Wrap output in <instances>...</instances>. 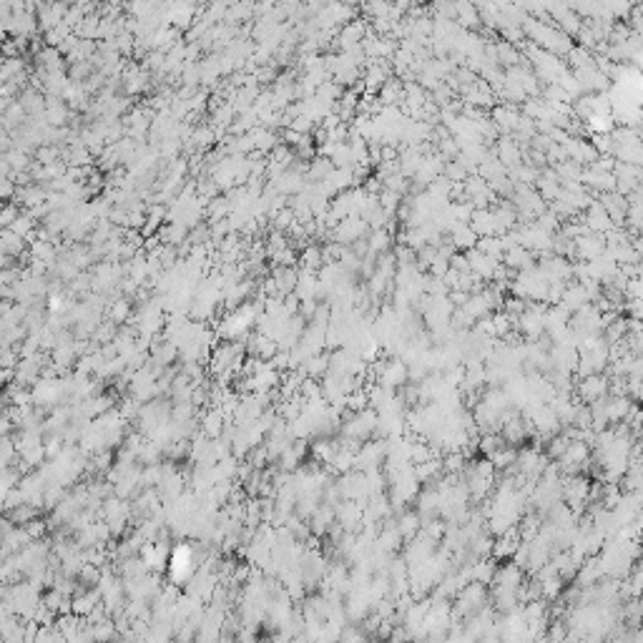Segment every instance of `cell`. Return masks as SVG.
Here are the masks:
<instances>
[{
    "instance_id": "cell-1",
    "label": "cell",
    "mask_w": 643,
    "mask_h": 643,
    "mask_svg": "<svg viewBox=\"0 0 643 643\" xmlns=\"http://www.w3.org/2000/svg\"><path fill=\"white\" fill-rule=\"evenodd\" d=\"M528 33H530V38L535 43H540L543 48L548 51V53H553V56H560V53H570L573 51V43H570L568 33L558 31V28L553 26H543L540 21H528Z\"/></svg>"
},
{
    "instance_id": "cell-2",
    "label": "cell",
    "mask_w": 643,
    "mask_h": 643,
    "mask_svg": "<svg viewBox=\"0 0 643 643\" xmlns=\"http://www.w3.org/2000/svg\"><path fill=\"white\" fill-rule=\"evenodd\" d=\"M169 575L176 585H187L192 580V575L197 573V555H194L189 543H181L171 550L169 555Z\"/></svg>"
},
{
    "instance_id": "cell-3",
    "label": "cell",
    "mask_w": 643,
    "mask_h": 643,
    "mask_svg": "<svg viewBox=\"0 0 643 643\" xmlns=\"http://www.w3.org/2000/svg\"><path fill=\"white\" fill-rule=\"evenodd\" d=\"M613 226H616V224H613V219L608 216V211L603 209V204H598V202L590 204L588 216H585V229H588V231H593V234H603V236H606Z\"/></svg>"
},
{
    "instance_id": "cell-4",
    "label": "cell",
    "mask_w": 643,
    "mask_h": 643,
    "mask_svg": "<svg viewBox=\"0 0 643 643\" xmlns=\"http://www.w3.org/2000/svg\"><path fill=\"white\" fill-rule=\"evenodd\" d=\"M606 390H608V380L606 377H601V375H588V377L580 382L578 392H580V397H583L585 402L595 404L598 399H603Z\"/></svg>"
},
{
    "instance_id": "cell-5",
    "label": "cell",
    "mask_w": 643,
    "mask_h": 643,
    "mask_svg": "<svg viewBox=\"0 0 643 643\" xmlns=\"http://www.w3.org/2000/svg\"><path fill=\"white\" fill-rule=\"evenodd\" d=\"M452 241H455V246H463V249H473L475 241H480V239H478V234H475L470 226L455 224V229H452Z\"/></svg>"
},
{
    "instance_id": "cell-6",
    "label": "cell",
    "mask_w": 643,
    "mask_h": 643,
    "mask_svg": "<svg viewBox=\"0 0 643 643\" xmlns=\"http://www.w3.org/2000/svg\"><path fill=\"white\" fill-rule=\"evenodd\" d=\"M498 56H500V61H503V63H518V58H521V56H518V51L516 48H511V46H508V43H498Z\"/></svg>"
}]
</instances>
